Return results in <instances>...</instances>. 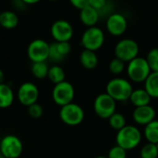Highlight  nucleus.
I'll return each mask as SVG.
<instances>
[{
    "mask_svg": "<svg viewBox=\"0 0 158 158\" xmlns=\"http://www.w3.org/2000/svg\"><path fill=\"white\" fill-rule=\"evenodd\" d=\"M133 91L131 82L123 78H114L106 84V94L116 102H126L130 100Z\"/></svg>",
    "mask_w": 158,
    "mask_h": 158,
    "instance_id": "obj_1",
    "label": "nucleus"
},
{
    "mask_svg": "<svg viewBox=\"0 0 158 158\" xmlns=\"http://www.w3.org/2000/svg\"><path fill=\"white\" fill-rule=\"evenodd\" d=\"M117 144L126 151L136 148L142 142V133L138 128L132 125H126L119 130L116 136Z\"/></svg>",
    "mask_w": 158,
    "mask_h": 158,
    "instance_id": "obj_2",
    "label": "nucleus"
},
{
    "mask_svg": "<svg viewBox=\"0 0 158 158\" xmlns=\"http://www.w3.org/2000/svg\"><path fill=\"white\" fill-rule=\"evenodd\" d=\"M152 72L146 58L137 56L128 63L127 74L131 81L141 83L144 82L147 77Z\"/></svg>",
    "mask_w": 158,
    "mask_h": 158,
    "instance_id": "obj_3",
    "label": "nucleus"
},
{
    "mask_svg": "<svg viewBox=\"0 0 158 158\" xmlns=\"http://www.w3.org/2000/svg\"><path fill=\"white\" fill-rule=\"evenodd\" d=\"M105 39V32L101 28L97 26L89 27L81 35V44L84 49L95 52L104 45Z\"/></svg>",
    "mask_w": 158,
    "mask_h": 158,
    "instance_id": "obj_4",
    "label": "nucleus"
},
{
    "mask_svg": "<svg viewBox=\"0 0 158 158\" xmlns=\"http://www.w3.org/2000/svg\"><path fill=\"white\" fill-rule=\"evenodd\" d=\"M140 47L136 41L130 38H124L118 41L114 48L115 56L125 63H129L132 59L139 56Z\"/></svg>",
    "mask_w": 158,
    "mask_h": 158,
    "instance_id": "obj_5",
    "label": "nucleus"
},
{
    "mask_svg": "<svg viewBox=\"0 0 158 158\" xmlns=\"http://www.w3.org/2000/svg\"><path fill=\"white\" fill-rule=\"evenodd\" d=\"M85 117L83 108L75 103H70L60 107L59 118L61 121L68 126H78L80 125Z\"/></svg>",
    "mask_w": 158,
    "mask_h": 158,
    "instance_id": "obj_6",
    "label": "nucleus"
},
{
    "mask_svg": "<svg viewBox=\"0 0 158 158\" xmlns=\"http://www.w3.org/2000/svg\"><path fill=\"white\" fill-rule=\"evenodd\" d=\"M23 152L21 140L13 134L4 136L0 141V154L5 158H19Z\"/></svg>",
    "mask_w": 158,
    "mask_h": 158,
    "instance_id": "obj_7",
    "label": "nucleus"
},
{
    "mask_svg": "<svg viewBox=\"0 0 158 158\" xmlns=\"http://www.w3.org/2000/svg\"><path fill=\"white\" fill-rule=\"evenodd\" d=\"M74 97L75 89L70 82L64 81L60 83L55 84L52 91V98L54 102L60 107L72 103Z\"/></svg>",
    "mask_w": 158,
    "mask_h": 158,
    "instance_id": "obj_8",
    "label": "nucleus"
},
{
    "mask_svg": "<svg viewBox=\"0 0 158 158\" xmlns=\"http://www.w3.org/2000/svg\"><path fill=\"white\" fill-rule=\"evenodd\" d=\"M117 102L106 93L100 94L94 102V110L95 114L104 119H108L116 112Z\"/></svg>",
    "mask_w": 158,
    "mask_h": 158,
    "instance_id": "obj_9",
    "label": "nucleus"
},
{
    "mask_svg": "<svg viewBox=\"0 0 158 158\" xmlns=\"http://www.w3.org/2000/svg\"><path fill=\"white\" fill-rule=\"evenodd\" d=\"M50 44L43 39H35L30 43L27 48V55L32 63L45 62L49 58Z\"/></svg>",
    "mask_w": 158,
    "mask_h": 158,
    "instance_id": "obj_10",
    "label": "nucleus"
},
{
    "mask_svg": "<svg viewBox=\"0 0 158 158\" xmlns=\"http://www.w3.org/2000/svg\"><path fill=\"white\" fill-rule=\"evenodd\" d=\"M39 98V89L33 82L26 81L20 84L17 91V99L24 106H29L37 103Z\"/></svg>",
    "mask_w": 158,
    "mask_h": 158,
    "instance_id": "obj_11",
    "label": "nucleus"
},
{
    "mask_svg": "<svg viewBox=\"0 0 158 158\" xmlns=\"http://www.w3.org/2000/svg\"><path fill=\"white\" fill-rule=\"evenodd\" d=\"M51 35L55 42H69L73 36V27L66 19L56 20L51 26Z\"/></svg>",
    "mask_w": 158,
    "mask_h": 158,
    "instance_id": "obj_12",
    "label": "nucleus"
},
{
    "mask_svg": "<svg viewBox=\"0 0 158 158\" xmlns=\"http://www.w3.org/2000/svg\"><path fill=\"white\" fill-rule=\"evenodd\" d=\"M106 27L109 34L113 36H121L128 29V20L121 13H112L108 16Z\"/></svg>",
    "mask_w": 158,
    "mask_h": 158,
    "instance_id": "obj_13",
    "label": "nucleus"
},
{
    "mask_svg": "<svg viewBox=\"0 0 158 158\" xmlns=\"http://www.w3.org/2000/svg\"><path fill=\"white\" fill-rule=\"evenodd\" d=\"M133 120L143 126H146L156 119V110L151 105L135 107L132 113Z\"/></svg>",
    "mask_w": 158,
    "mask_h": 158,
    "instance_id": "obj_14",
    "label": "nucleus"
},
{
    "mask_svg": "<svg viewBox=\"0 0 158 158\" xmlns=\"http://www.w3.org/2000/svg\"><path fill=\"white\" fill-rule=\"evenodd\" d=\"M71 45L69 42H54L50 44L49 58L54 62H60L70 53Z\"/></svg>",
    "mask_w": 158,
    "mask_h": 158,
    "instance_id": "obj_15",
    "label": "nucleus"
},
{
    "mask_svg": "<svg viewBox=\"0 0 158 158\" xmlns=\"http://www.w3.org/2000/svg\"><path fill=\"white\" fill-rule=\"evenodd\" d=\"M100 19V14L91 6H87L80 10V19L87 28L94 27L97 24Z\"/></svg>",
    "mask_w": 158,
    "mask_h": 158,
    "instance_id": "obj_16",
    "label": "nucleus"
},
{
    "mask_svg": "<svg viewBox=\"0 0 158 158\" xmlns=\"http://www.w3.org/2000/svg\"><path fill=\"white\" fill-rule=\"evenodd\" d=\"M15 95L12 88L6 83L0 84V109H6L14 103Z\"/></svg>",
    "mask_w": 158,
    "mask_h": 158,
    "instance_id": "obj_17",
    "label": "nucleus"
},
{
    "mask_svg": "<svg viewBox=\"0 0 158 158\" xmlns=\"http://www.w3.org/2000/svg\"><path fill=\"white\" fill-rule=\"evenodd\" d=\"M80 62L86 69H94L98 65V56L94 51L83 49L80 55Z\"/></svg>",
    "mask_w": 158,
    "mask_h": 158,
    "instance_id": "obj_18",
    "label": "nucleus"
},
{
    "mask_svg": "<svg viewBox=\"0 0 158 158\" xmlns=\"http://www.w3.org/2000/svg\"><path fill=\"white\" fill-rule=\"evenodd\" d=\"M151 99H152V97L148 94V93L144 90V88L133 90L131 94V97H130L131 103L135 107L150 105Z\"/></svg>",
    "mask_w": 158,
    "mask_h": 158,
    "instance_id": "obj_19",
    "label": "nucleus"
},
{
    "mask_svg": "<svg viewBox=\"0 0 158 158\" xmlns=\"http://www.w3.org/2000/svg\"><path fill=\"white\" fill-rule=\"evenodd\" d=\"M19 17L18 15L11 10H6L0 12V25L4 29L11 30L18 26Z\"/></svg>",
    "mask_w": 158,
    "mask_h": 158,
    "instance_id": "obj_20",
    "label": "nucleus"
},
{
    "mask_svg": "<svg viewBox=\"0 0 158 158\" xmlns=\"http://www.w3.org/2000/svg\"><path fill=\"white\" fill-rule=\"evenodd\" d=\"M144 90L152 98H158V72L150 73L144 81Z\"/></svg>",
    "mask_w": 158,
    "mask_h": 158,
    "instance_id": "obj_21",
    "label": "nucleus"
},
{
    "mask_svg": "<svg viewBox=\"0 0 158 158\" xmlns=\"http://www.w3.org/2000/svg\"><path fill=\"white\" fill-rule=\"evenodd\" d=\"M47 78L54 84H57V83H60L65 81L66 73L60 66L54 65L52 67H49Z\"/></svg>",
    "mask_w": 158,
    "mask_h": 158,
    "instance_id": "obj_22",
    "label": "nucleus"
},
{
    "mask_svg": "<svg viewBox=\"0 0 158 158\" xmlns=\"http://www.w3.org/2000/svg\"><path fill=\"white\" fill-rule=\"evenodd\" d=\"M145 139L148 143L156 144L158 143V120L155 119L145 126L143 131Z\"/></svg>",
    "mask_w": 158,
    "mask_h": 158,
    "instance_id": "obj_23",
    "label": "nucleus"
},
{
    "mask_svg": "<svg viewBox=\"0 0 158 158\" xmlns=\"http://www.w3.org/2000/svg\"><path fill=\"white\" fill-rule=\"evenodd\" d=\"M31 74L38 80H43L47 78L49 67L45 62H35L31 65Z\"/></svg>",
    "mask_w": 158,
    "mask_h": 158,
    "instance_id": "obj_24",
    "label": "nucleus"
},
{
    "mask_svg": "<svg viewBox=\"0 0 158 158\" xmlns=\"http://www.w3.org/2000/svg\"><path fill=\"white\" fill-rule=\"evenodd\" d=\"M108 122L110 127L113 130L116 131H119L121 129H123L126 126V118L125 117L121 114V113H117L115 112L109 118H108Z\"/></svg>",
    "mask_w": 158,
    "mask_h": 158,
    "instance_id": "obj_25",
    "label": "nucleus"
},
{
    "mask_svg": "<svg viewBox=\"0 0 158 158\" xmlns=\"http://www.w3.org/2000/svg\"><path fill=\"white\" fill-rule=\"evenodd\" d=\"M141 158H157L158 157V150L156 144L148 143L141 150L140 153Z\"/></svg>",
    "mask_w": 158,
    "mask_h": 158,
    "instance_id": "obj_26",
    "label": "nucleus"
},
{
    "mask_svg": "<svg viewBox=\"0 0 158 158\" xmlns=\"http://www.w3.org/2000/svg\"><path fill=\"white\" fill-rule=\"evenodd\" d=\"M146 60L151 70L158 72V48H153L148 52Z\"/></svg>",
    "mask_w": 158,
    "mask_h": 158,
    "instance_id": "obj_27",
    "label": "nucleus"
},
{
    "mask_svg": "<svg viewBox=\"0 0 158 158\" xmlns=\"http://www.w3.org/2000/svg\"><path fill=\"white\" fill-rule=\"evenodd\" d=\"M126 69L125 66V62L115 57L113 58L110 63H109V71L113 74V75H119L121 74Z\"/></svg>",
    "mask_w": 158,
    "mask_h": 158,
    "instance_id": "obj_28",
    "label": "nucleus"
},
{
    "mask_svg": "<svg viewBox=\"0 0 158 158\" xmlns=\"http://www.w3.org/2000/svg\"><path fill=\"white\" fill-rule=\"evenodd\" d=\"M89 6H91L96 11H98V13L101 15L107 10L109 4L108 0H90Z\"/></svg>",
    "mask_w": 158,
    "mask_h": 158,
    "instance_id": "obj_29",
    "label": "nucleus"
},
{
    "mask_svg": "<svg viewBox=\"0 0 158 158\" xmlns=\"http://www.w3.org/2000/svg\"><path fill=\"white\" fill-rule=\"evenodd\" d=\"M28 114L32 118H39L44 114V108L39 103H34L28 106Z\"/></svg>",
    "mask_w": 158,
    "mask_h": 158,
    "instance_id": "obj_30",
    "label": "nucleus"
},
{
    "mask_svg": "<svg viewBox=\"0 0 158 158\" xmlns=\"http://www.w3.org/2000/svg\"><path fill=\"white\" fill-rule=\"evenodd\" d=\"M127 152L128 151L117 144L109 150L107 158H127Z\"/></svg>",
    "mask_w": 158,
    "mask_h": 158,
    "instance_id": "obj_31",
    "label": "nucleus"
},
{
    "mask_svg": "<svg viewBox=\"0 0 158 158\" xmlns=\"http://www.w3.org/2000/svg\"><path fill=\"white\" fill-rule=\"evenodd\" d=\"M69 2L75 8L81 10L83 7L89 6L90 0H69Z\"/></svg>",
    "mask_w": 158,
    "mask_h": 158,
    "instance_id": "obj_32",
    "label": "nucleus"
},
{
    "mask_svg": "<svg viewBox=\"0 0 158 158\" xmlns=\"http://www.w3.org/2000/svg\"><path fill=\"white\" fill-rule=\"evenodd\" d=\"M24 4H27V5H34L38 2H40L41 0H21Z\"/></svg>",
    "mask_w": 158,
    "mask_h": 158,
    "instance_id": "obj_33",
    "label": "nucleus"
},
{
    "mask_svg": "<svg viewBox=\"0 0 158 158\" xmlns=\"http://www.w3.org/2000/svg\"><path fill=\"white\" fill-rule=\"evenodd\" d=\"M4 81H5V74H4L3 70L0 69V84L4 83Z\"/></svg>",
    "mask_w": 158,
    "mask_h": 158,
    "instance_id": "obj_34",
    "label": "nucleus"
},
{
    "mask_svg": "<svg viewBox=\"0 0 158 158\" xmlns=\"http://www.w3.org/2000/svg\"><path fill=\"white\" fill-rule=\"evenodd\" d=\"M94 158H107V157H106V156H96V157H94Z\"/></svg>",
    "mask_w": 158,
    "mask_h": 158,
    "instance_id": "obj_35",
    "label": "nucleus"
},
{
    "mask_svg": "<svg viewBox=\"0 0 158 158\" xmlns=\"http://www.w3.org/2000/svg\"><path fill=\"white\" fill-rule=\"evenodd\" d=\"M0 158H5V157H4V156H2V155L0 154Z\"/></svg>",
    "mask_w": 158,
    "mask_h": 158,
    "instance_id": "obj_36",
    "label": "nucleus"
},
{
    "mask_svg": "<svg viewBox=\"0 0 158 158\" xmlns=\"http://www.w3.org/2000/svg\"><path fill=\"white\" fill-rule=\"evenodd\" d=\"M156 147H157V150H158V143H156Z\"/></svg>",
    "mask_w": 158,
    "mask_h": 158,
    "instance_id": "obj_37",
    "label": "nucleus"
},
{
    "mask_svg": "<svg viewBox=\"0 0 158 158\" xmlns=\"http://www.w3.org/2000/svg\"><path fill=\"white\" fill-rule=\"evenodd\" d=\"M48 1H56V0H48Z\"/></svg>",
    "mask_w": 158,
    "mask_h": 158,
    "instance_id": "obj_38",
    "label": "nucleus"
},
{
    "mask_svg": "<svg viewBox=\"0 0 158 158\" xmlns=\"http://www.w3.org/2000/svg\"><path fill=\"white\" fill-rule=\"evenodd\" d=\"M157 24H158V17H157Z\"/></svg>",
    "mask_w": 158,
    "mask_h": 158,
    "instance_id": "obj_39",
    "label": "nucleus"
}]
</instances>
